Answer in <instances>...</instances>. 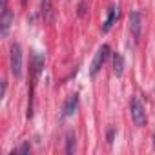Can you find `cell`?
<instances>
[{
    "instance_id": "1",
    "label": "cell",
    "mask_w": 155,
    "mask_h": 155,
    "mask_svg": "<svg viewBox=\"0 0 155 155\" xmlns=\"http://www.w3.org/2000/svg\"><path fill=\"white\" fill-rule=\"evenodd\" d=\"M130 111H131V119L135 122V126L142 128L146 124V111H144V106L140 104L139 97H133L131 99V104H130Z\"/></svg>"
},
{
    "instance_id": "2",
    "label": "cell",
    "mask_w": 155,
    "mask_h": 155,
    "mask_svg": "<svg viewBox=\"0 0 155 155\" xmlns=\"http://www.w3.org/2000/svg\"><path fill=\"white\" fill-rule=\"evenodd\" d=\"M108 55H110V46H108V44L101 46L99 51H97V55H95V58H93V62H91V68H90V75H91V77H95V75L101 71V68H102V64L106 62Z\"/></svg>"
},
{
    "instance_id": "3",
    "label": "cell",
    "mask_w": 155,
    "mask_h": 155,
    "mask_svg": "<svg viewBox=\"0 0 155 155\" xmlns=\"http://www.w3.org/2000/svg\"><path fill=\"white\" fill-rule=\"evenodd\" d=\"M11 71L15 77L22 75V49H20V44L17 42L11 46Z\"/></svg>"
},
{
    "instance_id": "4",
    "label": "cell",
    "mask_w": 155,
    "mask_h": 155,
    "mask_svg": "<svg viewBox=\"0 0 155 155\" xmlns=\"http://www.w3.org/2000/svg\"><path fill=\"white\" fill-rule=\"evenodd\" d=\"M130 31H131V37L135 38V42H139L140 40V13L139 11L130 13Z\"/></svg>"
},
{
    "instance_id": "5",
    "label": "cell",
    "mask_w": 155,
    "mask_h": 155,
    "mask_svg": "<svg viewBox=\"0 0 155 155\" xmlns=\"http://www.w3.org/2000/svg\"><path fill=\"white\" fill-rule=\"evenodd\" d=\"M11 22H13V13L6 8L2 11V17H0V35H2V37H8L9 28H11Z\"/></svg>"
},
{
    "instance_id": "6",
    "label": "cell",
    "mask_w": 155,
    "mask_h": 155,
    "mask_svg": "<svg viewBox=\"0 0 155 155\" xmlns=\"http://www.w3.org/2000/svg\"><path fill=\"white\" fill-rule=\"evenodd\" d=\"M77 104H79V97H77V95H69L68 101H66V104H64V108H62V117L73 115L75 110H77Z\"/></svg>"
},
{
    "instance_id": "7",
    "label": "cell",
    "mask_w": 155,
    "mask_h": 155,
    "mask_svg": "<svg viewBox=\"0 0 155 155\" xmlns=\"http://www.w3.org/2000/svg\"><path fill=\"white\" fill-rule=\"evenodd\" d=\"M117 8L115 6H110L108 8V17H106V20H104V24H102V31H110L111 29V26H113V22H115V18H117Z\"/></svg>"
},
{
    "instance_id": "8",
    "label": "cell",
    "mask_w": 155,
    "mask_h": 155,
    "mask_svg": "<svg viewBox=\"0 0 155 155\" xmlns=\"http://www.w3.org/2000/svg\"><path fill=\"white\" fill-rule=\"evenodd\" d=\"M113 71H115L117 77H120L122 71H124V57L120 53H115L113 55Z\"/></svg>"
},
{
    "instance_id": "9",
    "label": "cell",
    "mask_w": 155,
    "mask_h": 155,
    "mask_svg": "<svg viewBox=\"0 0 155 155\" xmlns=\"http://www.w3.org/2000/svg\"><path fill=\"white\" fill-rule=\"evenodd\" d=\"M75 151V133L68 131L66 133V153H73Z\"/></svg>"
},
{
    "instance_id": "10",
    "label": "cell",
    "mask_w": 155,
    "mask_h": 155,
    "mask_svg": "<svg viewBox=\"0 0 155 155\" xmlns=\"http://www.w3.org/2000/svg\"><path fill=\"white\" fill-rule=\"evenodd\" d=\"M33 60H35V64H33V66H35V73H38V71H40V68H42V64H44V57L37 53V55L33 57Z\"/></svg>"
},
{
    "instance_id": "11",
    "label": "cell",
    "mask_w": 155,
    "mask_h": 155,
    "mask_svg": "<svg viewBox=\"0 0 155 155\" xmlns=\"http://www.w3.org/2000/svg\"><path fill=\"white\" fill-rule=\"evenodd\" d=\"M42 11L46 13V20H51V15H49V0H44V8H42Z\"/></svg>"
},
{
    "instance_id": "12",
    "label": "cell",
    "mask_w": 155,
    "mask_h": 155,
    "mask_svg": "<svg viewBox=\"0 0 155 155\" xmlns=\"http://www.w3.org/2000/svg\"><path fill=\"white\" fill-rule=\"evenodd\" d=\"M28 151H29V142H24V144H22L17 151H13V153H28Z\"/></svg>"
},
{
    "instance_id": "13",
    "label": "cell",
    "mask_w": 155,
    "mask_h": 155,
    "mask_svg": "<svg viewBox=\"0 0 155 155\" xmlns=\"http://www.w3.org/2000/svg\"><path fill=\"white\" fill-rule=\"evenodd\" d=\"M86 13V2H81V6H79V15L82 17Z\"/></svg>"
},
{
    "instance_id": "14",
    "label": "cell",
    "mask_w": 155,
    "mask_h": 155,
    "mask_svg": "<svg viewBox=\"0 0 155 155\" xmlns=\"http://www.w3.org/2000/svg\"><path fill=\"white\" fill-rule=\"evenodd\" d=\"M111 140H113V130H110V131H108V142L111 144Z\"/></svg>"
},
{
    "instance_id": "15",
    "label": "cell",
    "mask_w": 155,
    "mask_h": 155,
    "mask_svg": "<svg viewBox=\"0 0 155 155\" xmlns=\"http://www.w3.org/2000/svg\"><path fill=\"white\" fill-rule=\"evenodd\" d=\"M153 148H155V135H153Z\"/></svg>"
},
{
    "instance_id": "16",
    "label": "cell",
    "mask_w": 155,
    "mask_h": 155,
    "mask_svg": "<svg viewBox=\"0 0 155 155\" xmlns=\"http://www.w3.org/2000/svg\"><path fill=\"white\" fill-rule=\"evenodd\" d=\"M22 2H24V4H26V0H22Z\"/></svg>"
}]
</instances>
